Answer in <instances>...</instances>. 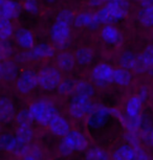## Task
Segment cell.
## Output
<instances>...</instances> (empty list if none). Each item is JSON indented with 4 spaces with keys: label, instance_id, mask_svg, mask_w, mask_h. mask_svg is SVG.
Segmentation results:
<instances>
[{
    "label": "cell",
    "instance_id": "6da1fadb",
    "mask_svg": "<svg viewBox=\"0 0 153 160\" xmlns=\"http://www.w3.org/2000/svg\"><path fill=\"white\" fill-rule=\"evenodd\" d=\"M28 111L33 119L41 126H48L54 117L58 114L56 105L47 98H41L29 106Z\"/></svg>",
    "mask_w": 153,
    "mask_h": 160
},
{
    "label": "cell",
    "instance_id": "7a4b0ae2",
    "mask_svg": "<svg viewBox=\"0 0 153 160\" xmlns=\"http://www.w3.org/2000/svg\"><path fill=\"white\" fill-rule=\"evenodd\" d=\"M88 148V140L82 132L70 130L63 137L59 144V151L62 155L68 156L74 152H82Z\"/></svg>",
    "mask_w": 153,
    "mask_h": 160
},
{
    "label": "cell",
    "instance_id": "3957f363",
    "mask_svg": "<svg viewBox=\"0 0 153 160\" xmlns=\"http://www.w3.org/2000/svg\"><path fill=\"white\" fill-rule=\"evenodd\" d=\"M111 117H115V108L94 104V109L87 116V125L94 130L102 129L107 125Z\"/></svg>",
    "mask_w": 153,
    "mask_h": 160
},
{
    "label": "cell",
    "instance_id": "277c9868",
    "mask_svg": "<svg viewBox=\"0 0 153 160\" xmlns=\"http://www.w3.org/2000/svg\"><path fill=\"white\" fill-rule=\"evenodd\" d=\"M38 86L44 90L58 88L62 81V74L58 68L46 66L38 72Z\"/></svg>",
    "mask_w": 153,
    "mask_h": 160
},
{
    "label": "cell",
    "instance_id": "5b68a950",
    "mask_svg": "<svg viewBox=\"0 0 153 160\" xmlns=\"http://www.w3.org/2000/svg\"><path fill=\"white\" fill-rule=\"evenodd\" d=\"M55 56V50L50 46L49 44L41 43L38 45H35L32 49L26 50L24 52H21L17 57V60L19 62H29L34 60H41V59H47L52 58Z\"/></svg>",
    "mask_w": 153,
    "mask_h": 160
},
{
    "label": "cell",
    "instance_id": "8992f818",
    "mask_svg": "<svg viewBox=\"0 0 153 160\" xmlns=\"http://www.w3.org/2000/svg\"><path fill=\"white\" fill-rule=\"evenodd\" d=\"M94 107V104L90 99L82 98V96L74 95L69 102V113L74 118L81 119L88 116Z\"/></svg>",
    "mask_w": 153,
    "mask_h": 160
},
{
    "label": "cell",
    "instance_id": "52a82bcc",
    "mask_svg": "<svg viewBox=\"0 0 153 160\" xmlns=\"http://www.w3.org/2000/svg\"><path fill=\"white\" fill-rule=\"evenodd\" d=\"M113 67L107 63H100L91 70V80L99 87H106L112 83Z\"/></svg>",
    "mask_w": 153,
    "mask_h": 160
},
{
    "label": "cell",
    "instance_id": "ba28073f",
    "mask_svg": "<svg viewBox=\"0 0 153 160\" xmlns=\"http://www.w3.org/2000/svg\"><path fill=\"white\" fill-rule=\"evenodd\" d=\"M71 31L70 26L65 25L63 23L55 22L49 29V37L53 43L58 48L66 47L70 40Z\"/></svg>",
    "mask_w": 153,
    "mask_h": 160
},
{
    "label": "cell",
    "instance_id": "9c48e42d",
    "mask_svg": "<svg viewBox=\"0 0 153 160\" xmlns=\"http://www.w3.org/2000/svg\"><path fill=\"white\" fill-rule=\"evenodd\" d=\"M104 8L108 16L110 17V19L115 24L127 16L129 13V8H130V4L126 0H110L108 2H105Z\"/></svg>",
    "mask_w": 153,
    "mask_h": 160
},
{
    "label": "cell",
    "instance_id": "30bf717a",
    "mask_svg": "<svg viewBox=\"0 0 153 160\" xmlns=\"http://www.w3.org/2000/svg\"><path fill=\"white\" fill-rule=\"evenodd\" d=\"M38 86V74L33 70H24L16 82V89L22 94H28Z\"/></svg>",
    "mask_w": 153,
    "mask_h": 160
},
{
    "label": "cell",
    "instance_id": "8fae6325",
    "mask_svg": "<svg viewBox=\"0 0 153 160\" xmlns=\"http://www.w3.org/2000/svg\"><path fill=\"white\" fill-rule=\"evenodd\" d=\"M22 12V4L16 1H4L0 2V20H13L20 16Z\"/></svg>",
    "mask_w": 153,
    "mask_h": 160
},
{
    "label": "cell",
    "instance_id": "7c38bea8",
    "mask_svg": "<svg viewBox=\"0 0 153 160\" xmlns=\"http://www.w3.org/2000/svg\"><path fill=\"white\" fill-rule=\"evenodd\" d=\"M140 8L137 12V19L146 28L153 26V0L140 1Z\"/></svg>",
    "mask_w": 153,
    "mask_h": 160
},
{
    "label": "cell",
    "instance_id": "4fadbf2b",
    "mask_svg": "<svg viewBox=\"0 0 153 160\" xmlns=\"http://www.w3.org/2000/svg\"><path fill=\"white\" fill-rule=\"evenodd\" d=\"M74 25L77 28H89V29H95L99 28V22L97 20L94 13L90 12H83V13L78 14L74 16Z\"/></svg>",
    "mask_w": 153,
    "mask_h": 160
},
{
    "label": "cell",
    "instance_id": "5bb4252c",
    "mask_svg": "<svg viewBox=\"0 0 153 160\" xmlns=\"http://www.w3.org/2000/svg\"><path fill=\"white\" fill-rule=\"evenodd\" d=\"M49 131L53 133L54 135L59 137H64L68 132L70 131V125L66 119L62 115L57 114L54 118L50 120L48 123Z\"/></svg>",
    "mask_w": 153,
    "mask_h": 160
},
{
    "label": "cell",
    "instance_id": "9a60e30c",
    "mask_svg": "<svg viewBox=\"0 0 153 160\" xmlns=\"http://www.w3.org/2000/svg\"><path fill=\"white\" fill-rule=\"evenodd\" d=\"M115 117L119 119L123 126L125 127L127 132H133L139 133L143 123V116H136V117H128L126 115H122L118 110L115 109Z\"/></svg>",
    "mask_w": 153,
    "mask_h": 160
},
{
    "label": "cell",
    "instance_id": "2e32d148",
    "mask_svg": "<svg viewBox=\"0 0 153 160\" xmlns=\"http://www.w3.org/2000/svg\"><path fill=\"white\" fill-rule=\"evenodd\" d=\"M15 39L17 44L23 49H32L35 46L34 34L28 28H18L15 32Z\"/></svg>",
    "mask_w": 153,
    "mask_h": 160
},
{
    "label": "cell",
    "instance_id": "e0dca14e",
    "mask_svg": "<svg viewBox=\"0 0 153 160\" xmlns=\"http://www.w3.org/2000/svg\"><path fill=\"white\" fill-rule=\"evenodd\" d=\"M101 37L106 44L115 45L122 39L121 32L113 25H105L101 31Z\"/></svg>",
    "mask_w": 153,
    "mask_h": 160
},
{
    "label": "cell",
    "instance_id": "ac0fdd59",
    "mask_svg": "<svg viewBox=\"0 0 153 160\" xmlns=\"http://www.w3.org/2000/svg\"><path fill=\"white\" fill-rule=\"evenodd\" d=\"M15 116V106L8 98H0V122H7Z\"/></svg>",
    "mask_w": 153,
    "mask_h": 160
},
{
    "label": "cell",
    "instance_id": "d6986e66",
    "mask_svg": "<svg viewBox=\"0 0 153 160\" xmlns=\"http://www.w3.org/2000/svg\"><path fill=\"white\" fill-rule=\"evenodd\" d=\"M56 63L57 66L64 71H70L74 68L76 65V59L74 56L70 52H60L56 58Z\"/></svg>",
    "mask_w": 153,
    "mask_h": 160
},
{
    "label": "cell",
    "instance_id": "ffe728a7",
    "mask_svg": "<svg viewBox=\"0 0 153 160\" xmlns=\"http://www.w3.org/2000/svg\"><path fill=\"white\" fill-rule=\"evenodd\" d=\"M112 82L115 83L116 85L122 87H127L132 82V74L129 70L123 68H116L113 70V77Z\"/></svg>",
    "mask_w": 153,
    "mask_h": 160
},
{
    "label": "cell",
    "instance_id": "44dd1931",
    "mask_svg": "<svg viewBox=\"0 0 153 160\" xmlns=\"http://www.w3.org/2000/svg\"><path fill=\"white\" fill-rule=\"evenodd\" d=\"M74 95L82 96V98L90 99L94 95V88L87 81H77L74 85Z\"/></svg>",
    "mask_w": 153,
    "mask_h": 160
},
{
    "label": "cell",
    "instance_id": "7402d4cb",
    "mask_svg": "<svg viewBox=\"0 0 153 160\" xmlns=\"http://www.w3.org/2000/svg\"><path fill=\"white\" fill-rule=\"evenodd\" d=\"M135 151L129 144H122L112 154V160H134Z\"/></svg>",
    "mask_w": 153,
    "mask_h": 160
},
{
    "label": "cell",
    "instance_id": "603a6c76",
    "mask_svg": "<svg viewBox=\"0 0 153 160\" xmlns=\"http://www.w3.org/2000/svg\"><path fill=\"white\" fill-rule=\"evenodd\" d=\"M15 138H16L17 142L21 146H25L28 144L34 138V131L31 127H23L19 126L15 132Z\"/></svg>",
    "mask_w": 153,
    "mask_h": 160
},
{
    "label": "cell",
    "instance_id": "cb8c5ba5",
    "mask_svg": "<svg viewBox=\"0 0 153 160\" xmlns=\"http://www.w3.org/2000/svg\"><path fill=\"white\" fill-rule=\"evenodd\" d=\"M143 102L137 98V95L131 96L128 99L127 104H126V116L128 117H136L140 115V111H142Z\"/></svg>",
    "mask_w": 153,
    "mask_h": 160
},
{
    "label": "cell",
    "instance_id": "d4e9b609",
    "mask_svg": "<svg viewBox=\"0 0 153 160\" xmlns=\"http://www.w3.org/2000/svg\"><path fill=\"white\" fill-rule=\"evenodd\" d=\"M74 59H76V62L78 64L82 65V66L89 65L94 59V50L89 47H80L79 49L76 51Z\"/></svg>",
    "mask_w": 153,
    "mask_h": 160
},
{
    "label": "cell",
    "instance_id": "484cf974",
    "mask_svg": "<svg viewBox=\"0 0 153 160\" xmlns=\"http://www.w3.org/2000/svg\"><path fill=\"white\" fill-rule=\"evenodd\" d=\"M18 146H19V143L17 142L14 135L8 134V133H4V134L0 135V151L14 153Z\"/></svg>",
    "mask_w": 153,
    "mask_h": 160
},
{
    "label": "cell",
    "instance_id": "4316f807",
    "mask_svg": "<svg viewBox=\"0 0 153 160\" xmlns=\"http://www.w3.org/2000/svg\"><path fill=\"white\" fill-rule=\"evenodd\" d=\"M136 57L137 55H135L134 52L130 50H126L124 52L121 53L119 58V63L121 68L126 69V70H133L134 65H135L136 62Z\"/></svg>",
    "mask_w": 153,
    "mask_h": 160
},
{
    "label": "cell",
    "instance_id": "83f0119b",
    "mask_svg": "<svg viewBox=\"0 0 153 160\" xmlns=\"http://www.w3.org/2000/svg\"><path fill=\"white\" fill-rule=\"evenodd\" d=\"M140 139L145 142L147 146H153V126L150 122H146L143 117V123L140 130Z\"/></svg>",
    "mask_w": 153,
    "mask_h": 160
},
{
    "label": "cell",
    "instance_id": "f1b7e54d",
    "mask_svg": "<svg viewBox=\"0 0 153 160\" xmlns=\"http://www.w3.org/2000/svg\"><path fill=\"white\" fill-rule=\"evenodd\" d=\"M85 160H110V158L104 149L99 147H92L87 150Z\"/></svg>",
    "mask_w": 153,
    "mask_h": 160
},
{
    "label": "cell",
    "instance_id": "f546056e",
    "mask_svg": "<svg viewBox=\"0 0 153 160\" xmlns=\"http://www.w3.org/2000/svg\"><path fill=\"white\" fill-rule=\"evenodd\" d=\"M2 69H3V80L13 81L18 75V67L14 62L4 61L2 62Z\"/></svg>",
    "mask_w": 153,
    "mask_h": 160
},
{
    "label": "cell",
    "instance_id": "4dcf8cb0",
    "mask_svg": "<svg viewBox=\"0 0 153 160\" xmlns=\"http://www.w3.org/2000/svg\"><path fill=\"white\" fill-rule=\"evenodd\" d=\"M14 35V26L11 21L0 20V40L8 41Z\"/></svg>",
    "mask_w": 153,
    "mask_h": 160
},
{
    "label": "cell",
    "instance_id": "1f68e13d",
    "mask_svg": "<svg viewBox=\"0 0 153 160\" xmlns=\"http://www.w3.org/2000/svg\"><path fill=\"white\" fill-rule=\"evenodd\" d=\"M74 85H76V81L71 78L63 80L58 86V91L61 95H71L74 92Z\"/></svg>",
    "mask_w": 153,
    "mask_h": 160
},
{
    "label": "cell",
    "instance_id": "d6a6232c",
    "mask_svg": "<svg viewBox=\"0 0 153 160\" xmlns=\"http://www.w3.org/2000/svg\"><path fill=\"white\" fill-rule=\"evenodd\" d=\"M74 13L70 10H67V8L60 11L56 17V22L63 23L68 26H70L71 24H74Z\"/></svg>",
    "mask_w": 153,
    "mask_h": 160
},
{
    "label": "cell",
    "instance_id": "836d02e7",
    "mask_svg": "<svg viewBox=\"0 0 153 160\" xmlns=\"http://www.w3.org/2000/svg\"><path fill=\"white\" fill-rule=\"evenodd\" d=\"M14 48L8 41L0 40V62L8 61L13 56Z\"/></svg>",
    "mask_w": 153,
    "mask_h": 160
},
{
    "label": "cell",
    "instance_id": "e575fe53",
    "mask_svg": "<svg viewBox=\"0 0 153 160\" xmlns=\"http://www.w3.org/2000/svg\"><path fill=\"white\" fill-rule=\"evenodd\" d=\"M16 122L19 126L31 127L33 122H34V119H33L28 109H24V110H21L16 115Z\"/></svg>",
    "mask_w": 153,
    "mask_h": 160
},
{
    "label": "cell",
    "instance_id": "d590c367",
    "mask_svg": "<svg viewBox=\"0 0 153 160\" xmlns=\"http://www.w3.org/2000/svg\"><path fill=\"white\" fill-rule=\"evenodd\" d=\"M140 60L145 64V66L148 68V70L151 67H153V45L150 44L145 47L142 55H140Z\"/></svg>",
    "mask_w": 153,
    "mask_h": 160
},
{
    "label": "cell",
    "instance_id": "8d00e7d4",
    "mask_svg": "<svg viewBox=\"0 0 153 160\" xmlns=\"http://www.w3.org/2000/svg\"><path fill=\"white\" fill-rule=\"evenodd\" d=\"M125 139L129 143V146L134 148L140 147V136L139 133H133V132H127L125 135Z\"/></svg>",
    "mask_w": 153,
    "mask_h": 160
},
{
    "label": "cell",
    "instance_id": "74e56055",
    "mask_svg": "<svg viewBox=\"0 0 153 160\" xmlns=\"http://www.w3.org/2000/svg\"><path fill=\"white\" fill-rule=\"evenodd\" d=\"M22 10L26 11L29 14H37L39 12V3L35 0H28V1L23 2Z\"/></svg>",
    "mask_w": 153,
    "mask_h": 160
},
{
    "label": "cell",
    "instance_id": "f35d334b",
    "mask_svg": "<svg viewBox=\"0 0 153 160\" xmlns=\"http://www.w3.org/2000/svg\"><path fill=\"white\" fill-rule=\"evenodd\" d=\"M134 151H135V157H134V160H151L149 155L142 149V148H140V146L137 148H134Z\"/></svg>",
    "mask_w": 153,
    "mask_h": 160
},
{
    "label": "cell",
    "instance_id": "ab89813d",
    "mask_svg": "<svg viewBox=\"0 0 153 160\" xmlns=\"http://www.w3.org/2000/svg\"><path fill=\"white\" fill-rule=\"evenodd\" d=\"M137 98H139L143 102L146 101L147 98H148V88L145 86H143L142 88L139 90V94H137Z\"/></svg>",
    "mask_w": 153,
    "mask_h": 160
},
{
    "label": "cell",
    "instance_id": "60d3db41",
    "mask_svg": "<svg viewBox=\"0 0 153 160\" xmlns=\"http://www.w3.org/2000/svg\"><path fill=\"white\" fill-rule=\"evenodd\" d=\"M105 4L104 1H101V0H94V1H89L88 5H90L92 8H102Z\"/></svg>",
    "mask_w": 153,
    "mask_h": 160
},
{
    "label": "cell",
    "instance_id": "b9f144b4",
    "mask_svg": "<svg viewBox=\"0 0 153 160\" xmlns=\"http://www.w3.org/2000/svg\"><path fill=\"white\" fill-rule=\"evenodd\" d=\"M3 78V69H2V62H0V80Z\"/></svg>",
    "mask_w": 153,
    "mask_h": 160
},
{
    "label": "cell",
    "instance_id": "7bdbcfd3",
    "mask_svg": "<svg viewBox=\"0 0 153 160\" xmlns=\"http://www.w3.org/2000/svg\"><path fill=\"white\" fill-rule=\"evenodd\" d=\"M22 160H38V159H36L32 156H25V157H23Z\"/></svg>",
    "mask_w": 153,
    "mask_h": 160
},
{
    "label": "cell",
    "instance_id": "ee69618b",
    "mask_svg": "<svg viewBox=\"0 0 153 160\" xmlns=\"http://www.w3.org/2000/svg\"><path fill=\"white\" fill-rule=\"evenodd\" d=\"M148 72H149V73H150V74H151V75H152V77H153V67H151V68H150V69H149V70H148Z\"/></svg>",
    "mask_w": 153,
    "mask_h": 160
},
{
    "label": "cell",
    "instance_id": "f6af8a7d",
    "mask_svg": "<svg viewBox=\"0 0 153 160\" xmlns=\"http://www.w3.org/2000/svg\"><path fill=\"white\" fill-rule=\"evenodd\" d=\"M152 140H153V137H152Z\"/></svg>",
    "mask_w": 153,
    "mask_h": 160
},
{
    "label": "cell",
    "instance_id": "bcb514c9",
    "mask_svg": "<svg viewBox=\"0 0 153 160\" xmlns=\"http://www.w3.org/2000/svg\"><path fill=\"white\" fill-rule=\"evenodd\" d=\"M0 129H1V127H0Z\"/></svg>",
    "mask_w": 153,
    "mask_h": 160
}]
</instances>
